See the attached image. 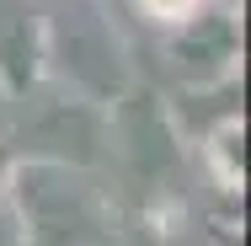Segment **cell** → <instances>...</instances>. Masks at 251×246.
Here are the masks:
<instances>
[{
  "label": "cell",
  "mask_w": 251,
  "mask_h": 246,
  "mask_svg": "<svg viewBox=\"0 0 251 246\" xmlns=\"http://www.w3.org/2000/svg\"><path fill=\"white\" fill-rule=\"evenodd\" d=\"M145 5H150V11H160V16H187L198 0H145Z\"/></svg>",
  "instance_id": "1"
}]
</instances>
